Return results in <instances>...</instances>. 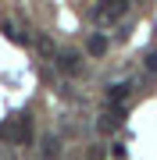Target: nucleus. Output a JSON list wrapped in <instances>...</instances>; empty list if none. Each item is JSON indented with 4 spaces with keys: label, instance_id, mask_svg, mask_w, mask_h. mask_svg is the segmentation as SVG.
I'll return each mask as SVG.
<instances>
[{
    "label": "nucleus",
    "instance_id": "1a4fd4ad",
    "mask_svg": "<svg viewBox=\"0 0 157 160\" xmlns=\"http://www.w3.org/2000/svg\"><path fill=\"white\" fill-rule=\"evenodd\" d=\"M36 46H39V50H43V53H54V43L47 39V36H39V39H36Z\"/></svg>",
    "mask_w": 157,
    "mask_h": 160
},
{
    "label": "nucleus",
    "instance_id": "6e6552de",
    "mask_svg": "<svg viewBox=\"0 0 157 160\" xmlns=\"http://www.w3.org/2000/svg\"><path fill=\"white\" fill-rule=\"evenodd\" d=\"M89 53H93V57H104L107 53V39L104 36H93V39H89Z\"/></svg>",
    "mask_w": 157,
    "mask_h": 160
},
{
    "label": "nucleus",
    "instance_id": "423d86ee",
    "mask_svg": "<svg viewBox=\"0 0 157 160\" xmlns=\"http://www.w3.org/2000/svg\"><path fill=\"white\" fill-rule=\"evenodd\" d=\"M125 100H128V86H125V82H118V86L107 89V103H111V107H125Z\"/></svg>",
    "mask_w": 157,
    "mask_h": 160
},
{
    "label": "nucleus",
    "instance_id": "0eeeda50",
    "mask_svg": "<svg viewBox=\"0 0 157 160\" xmlns=\"http://www.w3.org/2000/svg\"><path fill=\"white\" fill-rule=\"evenodd\" d=\"M0 142H18V118L0 121Z\"/></svg>",
    "mask_w": 157,
    "mask_h": 160
},
{
    "label": "nucleus",
    "instance_id": "9d476101",
    "mask_svg": "<svg viewBox=\"0 0 157 160\" xmlns=\"http://www.w3.org/2000/svg\"><path fill=\"white\" fill-rule=\"evenodd\" d=\"M146 68H150V71H157V53H146Z\"/></svg>",
    "mask_w": 157,
    "mask_h": 160
},
{
    "label": "nucleus",
    "instance_id": "f257e3e1",
    "mask_svg": "<svg viewBox=\"0 0 157 160\" xmlns=\"http://www.w3.org/2000/svg\"><path fill=\"white\" fill-rule=\"evenodd\" d=\"M125 11H128V0H104V4L93 11V18H97L100 25H111V22H118Z\"/></svg>",
    "mask_w": 157,
    "mask_h": 160
},
{
    "label": "nucleus",
    "instance_id": "7ed1b4c3",
    "mask_svg": "<svg viewBox=\"0 0 157 160\" xmlns=\"http://www.w3.org/2000/svg\"><path fill=\"white\" fill-rule=\"evenodd\" d=\"M122 114H125V107H111L107 114H100L97 128L100 132H118V128H122Z\"/></svg>",
    "mask_w": 157,
    "mask_h": 160
},
{
    "label": "nucleus",
    "instance_id": "20e7f679",
    "mask_svg": "<svg viewBox=\"0 0 157 160\" xmlns=\"http://www.w3.org/2000/svg\"><path fill=\"white\" fill-rule=\"evenodd\" d=\"M32 132H36L32 114H18V146H29L32 142Z\"/></svg>",
    "mask_w": 157,
    "mask_h": 160
},
{
    "label": "nucleus",
    "instance_id": "39448f33",
    "mask_svg": "<svg viewBox=\"0 0 157 160\" xmlns=\"http://www.w3.org/2000/svg\"><path fill=\"white\" fill-rule=\"evenodd\" d=\"M57 157H61V139L47 135L43 139V149H39V160H57Z\"/></svg>",
    "mask_w": 157,
    "mask_h": 160
},
{
    "label": "nucleus",
    "instance_id": "f03ea898",
    "mask_svg": "<svg viewBox=\"0 0 157 160\" xmlns=\"http://www.w3.org/2000/svg\"><path fill=\"white\" fill-rule=\"evenodd\" d=\"M57 68H61L64 75H79V71H82V61H79L75 50H57Z\"/></svg>",
    "mask_w": 157,
    "mask_h": 160
}]
</instances>
